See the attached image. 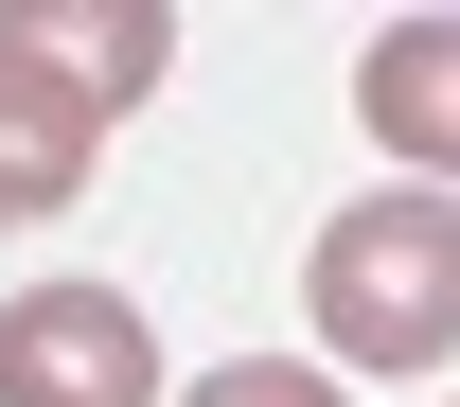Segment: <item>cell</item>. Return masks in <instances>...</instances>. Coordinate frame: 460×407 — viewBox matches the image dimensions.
I'll use <instances>...</instances> for the list:
<instances>
[{"instance_id":"cell-6","label":"cell","mask_w":460,"mask_h":407,"mask_svg":"<svg viewBox=\"0 0 460 407\" xmlns=\"http://www.w3.org/2000/svg\"><path fill=\"white\" fill-rule=\"evenodd\" d=\"M177 407H354L337 372H301V354H230V372H195Z\"/></svg>"},{"instance_id":"cell-2","label":"cell","mask_w":460,"mask_h":407,"mask_svg":"<svg viewBox=\"0 0 460 407\" xmlns=\"http://www.w3.org/2000/svg\"><path fill=\"white\" fill-rule=\"evenodd\" d=\"M0 407H160V337L124 284H18L0 301Z\"/></svg>"},{"instance_id":"cell-3","label":"cell","mask_w":460,"mask_h":407,"mask_svg":"<svg viewBox=\"0 0 460 407\" xmlns=\"http://www.w3.org/2000/svg\"><path fill=\"white\" fill-rule=\"evenodd\" d=\"M89 160H107V107L0 18V231H54L71 195H89Z\"/></svg>"},{"instance_id":"cell-4","label":"cell","mask_w":460,"mask_h":407,"mask_svg":"<svg viewBox=\"0 0 460 407\" xmlns=\"http://www.w3.org/2000/svg\"><path fill=\"white\" fill-rule=\"evenodd\" d=\"M354 124H372L425 195H460V18H390V36L354 54Z\"/></svg>"},{"instance_id":"cell-1","label":"cell","mask_w":460,"mask_h":407,"mask_svg":"<svg viewBox=\"0 0 460 407\" xmlns=\"http://www.w3.org/2000/svg\"><path fill=\"white\" fill-rule=\"evenodd\" d=\"M301 319H319L337 372H443V354H460V195L390 177V195L319 213V248H301Z\"/></svg>"},{"instance_id":"cell-5","label":"cell","mask_w":460,"mask_h":407,"mask_svg":"<svg viewBox=\"0 0 460 407\" xmlns=\"http://www.w3.org/2000/svg\"><path fill=\"white\" fill-rule=\"evenodd\" d=\"M18 36H36V54H54V71H71L107 124L142 107L160 71H177V18H160V0H18Z\"/></svg>"}]
</instances>
